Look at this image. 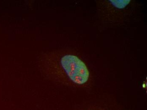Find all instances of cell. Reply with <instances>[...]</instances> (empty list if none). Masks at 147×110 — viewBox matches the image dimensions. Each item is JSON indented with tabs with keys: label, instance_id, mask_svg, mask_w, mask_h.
Wrapping results in <instances>:
<instances>
[{
	"label": "cell",
	"instance_id": "obj_1",
	"mask_svg": "<svg viewBox=\"0 0 147 110\" xmlns=\"http://www.w3.org/2000/svg\"><path fill=\"white\" fill-rule=\"evenodd\" d=\"M39 67L47 76L60 75L66 81L77 85L85 84L89 79L90 72L86 63L78 56L71 54L62 56L55 65L39 61Z\"/></svg>",
	"mask_w": 147,
	"mask_h": 110
},
{
	"label": "cell",
	"instance_id": "obj_2",
	"mask_svg": "<svg viewBox=\"0 0 147 110\" xmlns=\"http://www.w3.org/2000/svg\"><path fill=\"white\" fill-rule=\"evenodd\" d=\"M110 1L114 7L119 9H123L129 4L131 1Z\"/></svg>",
	"mask_w": 147,
	"mask_h": 110
},
{
	"label": "cell",
	"instance_id": "obj_3",
	"mask_svg": "<svg viewBox=\"0 0 147 110\" xmlns=\"http://www.w3.org/2000/svg\"></svg>",
	"mask_w": 147,
	"mask_h": 110
}]
</instances>
